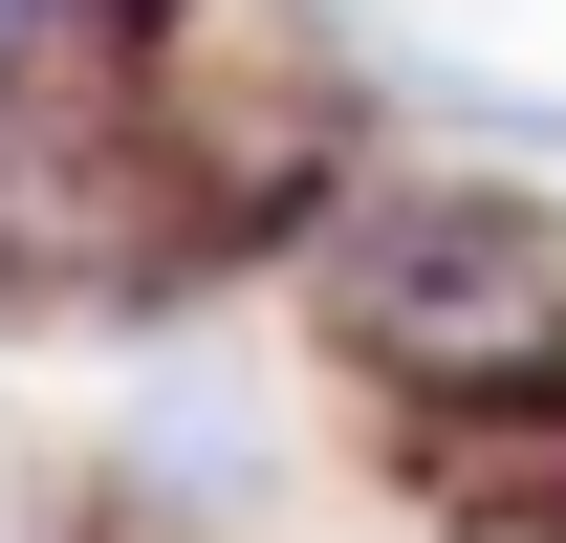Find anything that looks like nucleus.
Instances as JSON below:
<instances>
[{
	"label": "nucleus",
	"instance_id": "3",
	"mask_svg": "<svg viewBox=\"0 0 566 543\" xmlns=\"http://www.w3.org/2000/svg\"><path fill=\"white\" fill-rule=\"evenodd\" d=\"M132 478H153V522L262 500V413H240V370H218V348H153V392H132Z\"/></svg>",
	"mask_w": 566,
	"mask_h": 543
},
{
	"label": "nucleus",
	"instance_id": "4",
	"mask_svg": "<svg viewBox=\"0 0 566 543\" xmlns=\"http://www.w3.org/2000/svg\"><path fill=\"white\" fill-rule=\"evenodd\" d=\"M44 22H66V0H0V109L44 87Z\"/></svg>",
	"mask_w": 566,
	"mask_h": 543
},
{
	"label": "nucleus",
	"instance_id": "2",
	"mask_svg": "<svg viewBox=\"0 0 566 543\" xmlns=\"http://www.w3.org/2000/svg\"><path fill=\"white\" fill-rule=\"evenodd\" d=\"M415 500L480 543H566V370H501V392H415Z\"/></svg>",
	"mask_w": 566,
	"mask_h": 543
},
{
	"label": "nucleus",
	"instance_id": "1",
	"mask_svg": "<svg viewBox=\"0 0 566 543\" xmlns=\"http://www.w3.org/2000/svg\"><path fill=\"white\" fill-rule=\"evenodd\" d=\"M327 327L392 392H501V370H566V262H545V217L458 196V174H392V196L327 217Z\"/></svg>",
	"mask_w": 566,
	"mask_h": 543
}]
</instances>
